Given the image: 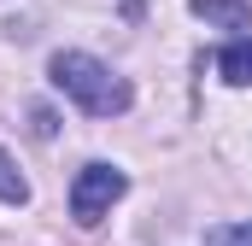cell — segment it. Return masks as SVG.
<instances>
[{"label":"cell","instance_id":"cell-6","mask_svg":"<svg viewBox=\"0 0 252 246\" xmlns=\"http://www.w3.org/2000/svg\"><path fill=\"white\" fill-rule=\"evenodd\" d=\"M205 246H252V223H229V229H211Z\"/></svg>","mask_w":252,"mask_h":246},{"label":"cell","instance_id":"cell-5","mask_svg":"<svg viewBox=\"0 0 252 246\" xmlns=\"http://www.w3.org/2000/svg\"><path fill=\"white\" fill-rule=\"evenodd\" d=\"M30 199V182H24V170H18V158L0 147V205H24Z\"/></svg>","mask_w":252,"mask_h":246},{"label":"cell","instance_id":"cell-2","mask_svg":"<svg viewBox=\"0 0 252 246\" xmlns=\"http://www.w3.org/2000/svg\"><path fill=\"white\" fill-rule=\"evenodd\" d=\"M129 193V176L118 170V164H82L76 170V182H70V217L82 223V229H94L100 217H112V205Z\"/></svg>","mask_w":252,"mask_h":246},{"label":"cell","instance_id":"cell-1","mask_svg":"<svg viewBox=\"0 0 252 246\" xmlns=\"http://www.w3.org/2000/svg\"><path fill=\"white\" fill-rule=\"evenodd\" d=\"M47 76H53V88H59L70 106H82L88 118H118L129 112V82L112 70V64H100L94 53H53L47 64Z\"/></svg>","mask_w":252,"mask_h":246},{"label":"cell","instance_id":"cell-4","mask_svg":"<svg viewBox=\"0 0 252 246\" xmlns=\"http://www.w3.org/2000/svg\"><path fill=\"white\" fill-rule=\"evenodd\" d=\"M193 18L205 24H223V30H252V6L247 0H188Z\"/></svg>","mask_w":252,"mask_h":246},{"label":"cell","instance_id":"cell-3","mask_svg":"<svg viewBox=\"0 0 252 246\" xmlns=\"http://www.w3.org/2000/svg\"><path fill=\"white\" fill-rule=\"evenodd\" d=\"M217 76L229 88H252V35H235L223 53H217Z\"/></svg>","mask_w":252,"mask_h":246}]
</instances>
